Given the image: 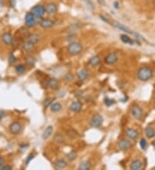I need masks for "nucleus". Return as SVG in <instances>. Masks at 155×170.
Wrapping results in <instances>:
<instances>
[{
    "instance_id": "11",
    "label": "nucleus",
    "mask_w": 155,
    "mask_h": 170,
    "mask_svg": "<svg viewBox=\"0 0 155 170\" xmlns=\"http://www.w3.org/2000/svg\"><path fill=\"white\" fill-rule=\"evenodd\" d=\"M55 22L49 18H41L40 21V26L44 28V29H47V28H51L54 26Z\"/></svg>"
},
{
    "instance_id": "47",
    "label": "nucleus",
    "mask_w": 155,
    "mask_h": 170,
    "mask_svg": "<svg viewBox=\"0 0 155 170\" xmlns=\"http://www.w3.org/2000/svg\"><path fill=\"white\" fill-rule=\"evenodd\" d=\"M3 0H0V6H2V5H3Z\"/></svg>"
},
{
    "instance_id": "17",
    "label": "nucleus",
    "mask_w": 155,
    "mask_h": 170,
    "mask_svg": "<svg viewBox=\"0 0 155 170\" xmlns=\"http://www.w3.org/2000/svg\"><path fill=\"white\" fill-rule=\"evenodd\" d=\"M47 87L50 90H57L59 88V81L56 78H49L47 81Z\"/></svg>"
},
{
    "instance_id": "24",
    "label": "nucleus",
    "mask_w": 155,
    "mask_h": 170,
    "mask_svg": "<svg viewBox=\"0 0 155 170\" xmlns=\"http://www.w3.org/2000/svg\"><path fill=\"white\" fill-rule=\"evenodd\" d=\"M62 109V105L59 102H53L50 106V110L52 113H58Z\"/></svg>"
},
{
    "instance_id": "8",
    "label": "nucleus",
    "mask_w": 155,
    "mask_h": 170,
    "mask_svg": "<svg viewBox=\"0 0 155 170\" xmlns=\"http://www.w3.org/2000/svg\"><path fill=\"white\" fill-rule=\"evenodd\" d=\"M103 123V118L102 115L100 114H95L93 115V117L91 118V125L93 128H99L102 126Z\"/></svg>"
},
{
    "instance_id": "36",
    "label": "nucleus",
    "mask_w": 155,
    "mask_h": 170,
    "mask_svg": "<svg viewBox=\"0 0 155 170\" xmlns=\"http://www.w3.org/2000/svg\"><path fill=\"white\" fill-rule=\"evenodd\" d=\"M35 157V154H33V153H30L29 155H28V158H27V160L25 161V163H26V165H28L29 163V162L33 159Z\"/></svg>"
},
{
    "instance_id": "43",
    "label": "nucleus",
    "mask_w": 155,
    "mask_h": 170,
    "mask_svg": "<svg viewBox=\"0 0 155 170\" xmlns=\"http://www.w3.org/2000/svg\"><path fill=\"white\" fill-rule=\"evenodd\" d=\"M97 3L100 4V5H103V6H105L106 5V2L105 0H97Z\"/></svg>"
},
{
    "instance_id": "1",
    "label": "nucleus",
    "mask_w": 155,
    "mask_h": 170,
    "mask_svg": "<svg viewBox=\"0 0 155 170\" xmlns=\"http://www.w3.org/2000/svg\"><path fill=\"white\" fill-rule=\"evenodd\" d=\"M154 76L153 70L148 66H141L137 71V77L141 82H147Z\"/></svg>"
},
{
    "instance_id": "48",
    "label": "nucleus",
    "mask_w": 155,
    "mask_h": 170,
    "mask_svg": "<svg viewBox=\"0 0 155 170\" xmlns=\"http://www.w3.org/2000/svg\"><path fill=\"white\" fill-rule=\"evenodd\" d=\"M153 147H154V149L155 150V143H154V144H153Z\"/></svg>"
},
{
    "instance_id": "32",
    "label": "nucleus",
    "mask_w": 155,
    "mask_h": 170,
    "mask_svg": "<svg viewBox=\"0 0 155 170\" xmlns=\"http://www.w3.org/2000/svg\"><path fill=\"white\" fill-rule=\"evenodd\" d=\"M67 134H68V136L70 137H72V138H75V137H78V134L76 131H74V130H70V131H68L67 132Z\"/></svg>"
},
{
    "instance_id": "3",
    "label": "nucleus",
    "mask_w": 155,
    "mask_h": 170,
    "mask_svg": "<svg viewBox=\"0 0 155 170\" xmlns=\"http://www.w3.org/2000/svg\"><path fill=\"white\" fill-rule=\"evenodd\" d=\"M37 17L32 13V12H28L25 16L24 18V22H25V26L28 28H33L36 25L37 23Z\"/></svg>"
},
{
    "instance_id": "2",
    "label": "nucleus",
    "mask_w": 155,
    "mask_h": 170,
    "mask_svg": "<svg viewBox=\"0 0 155 170\" xmlns=\"http://www.w3.org/2000/svg\"><path fill=\"white\" fill-rule=\"evenodd\" d=\"M83 51V46L81 43L78 41L70 42L67 46V53L72 56H77L80 54Z\"/></svg>"
},
{
    "instance_id": "29",
    "label": "nucleus",
    "mask_w": 155,
    "mask_h": 170,
    "mask_svg": "<svg viewBox=\"0 0 155 170\" xmlns=\"http://www.w3.org/2000/svg\"><path fill=\"white\" fill-rule=\"evenodd\" d=\"M25 70H26V67H25L24 65H17V66L15 67V71H16V72H17V74H22V73H23V72L25 71Z\"/></svg>"
},
{
    "instance_id": "27",
    "label": "nucleus",
    "mask_w": 155,
    "mask_h": 170,
    "mask_svg": "<svg viewBox=\"0 0 155 170\" xmlns=\"http://www.w3.org/2000/svg\"><path fill=\"white\" fill-rule=\"evenodd\" d=\"M91 168V165L89 161H84L80 162V164L78 165V169L80 170H88Z\"/></svg>"
},
{
    "instance_id": "46",
    "label": "nucleus",
    "mask_w": 155,
    "mask_h": 170,
    "mask_svg": "<svg viewBox=\"0 0 155 170\" xmlns=\"http://www.w3.org/2000/svg\"><path fill=\"white\" fill-rule=\"evenodd\" d=\"M114 7H115V8H118V7H119V5H118V3H117V2H115V3H114Z\"/></svg>"
},
{
    "instance_id": "19",
    "label": "nucleus",
    "mask_w": 155,
    "mask_h": 170,
    "mask_svg": "<svg viewBox=\"0 0 155 170\" xmlns=\"http://www.w3.org/2000/svg\"><path fill=\"white\" fill-rule=\"evenodd\" d=\"M34 48H35V44H33L32 42H30L29 40H26L24 43H23V45H22V49H23V51L24 52H26V53H31L33 50H34Z\"/></svg>"
},
{
    "instance_id": "28",
    "label": "nucleus",
    "mask_w": 155,
    "mask_h": 170,
    "mask_svg": "<svg viewBox=\"0 0 155 170\" xmlns=\"http://www.w3.org/2000/svg\"><path fill=\"white\" fill-rule=\"evenodd\" d=\"M66 158H67V161L73 162V161H74L77 158V153L73 151H70L69 153L66 154Z\"/></svg>"
},
{
    "instance_id": "21",
    "label": "nucleus",
    "mask_w": 155,
    "mask_h": 170,
    "mask_svg": "<svg viewBox=\"0 0 155 170\" xmlns=\"http://www.w3.org/2000/svg\"><path fill=\"white\" fill-rule=\"evenodd\" d=\"M53 132H54V127L52 126H48L42 133V138L44 140H47L52 135H53Z\"/></svg>"
},
{
    "instance_id": "13",
    "label": "nucleus",
    "mask_w": 155,
    "mask_h": 170,
    "mask_svg": "<svg viewBox=\"0 0 155 170\" xmlns=\"http://www.w3.org/2000/svg\"><path fill=\"white\" fill-rule=\"evenodd\" d=\"M46 13L48 15H54L58 11V7L54 3H48L46 6Z\"/></svg>"
},
{
    "instance_id": "12",
    "label": "nucleus",
    "mask_w": 155,
    "mask_h": 170,
    "mask_svg": "<svg viewBox=\"0 0 155 170\" xmlns=\"http://www.w3.org/2000/svg\"><path fill=\"white\" fill-rule=\"evenodd\" d=\"M1 40L6 46H11L13 44V37L10 33H3L1 36Z\"/></svg>"
},
{
    "instance_id": "42",
    "label": "nucleus",
    "mask_w": 155,
    "mask_h": 170,
    "mask_svg": "<svg viewBox=\"0 0 155 170\" xmlns=\"http://www.w3.org/2000/svg\"><path fill=\"white\" fill-rule=\"evenodd\" d=\"M110 101V99H107V98L105 99V101H105V103H106V105H107V106H110V105H112V104L114 103V101Z\"/></svg>"
},
{
    "instance_id": "44",
    "label": "nucleus",
    "mask_w": 155,
    "mask_h": 170,
    "mask_svg": "<svg viewBox=\"0 0 155 170\" xmlns=\"http://www.w3.org/2000/svg\"><path fill=\"white\" fill-rule=\"evenodd\" d=\"M3 165H4V159H3L2 156H0V169H1Z\"/></svg>"
},
{
    "instance_id": "45",
    "label": "nucleus",
    "mask_w": 155,
    "mask_h": 170,
    "mask_svg": "<svg viewBox=\"0 0 155 170\" xmlns=\"http://www.w3.org/2000/svg\"><path fill=\"white\" fill-rule=\"evenodd\" d=\"M4 116H5V113H3V111L0 110V119H3V118H4Z\"/></svg>"
},
{
    "instance_id": "35",
    "label": "nucleus",
    "mask_w": 155,
    "mask_h": 170,
    "mask_svg": "<svg viewBox=\"0 0 155 170\" xmlns=\"http://www.w3.org/2000/svg\"><path fill=\"white\" fill-rule=\"evenodd\" d=\"M75 38H76V35H74V34H72V35H67L66 39V40H68V41H70V42H73V41H74Z\"/></svg>"
},
{
    "instance_id": "14",
    "label": "nucleus",
    "mask_w": 155,
    "mask_h": 170,
    "mask_svg": "<svg viewBox=\"0 0 155 170\" xmlns=\"http://www.w3.org/2000/svg\"><path fill=\"white\" fill-rule=\"evenodd\" d=\"M89 75H90L89 71H88L86 68H83V69H81V70L78 72L77 77L80 82H84V81H85V80L89 77Z\"/></svg>"
},
{
    "instance_id": "5",
    "label": "nucleus",
    "mask_w": 155,
    "mask_h": 170,
    "mask_svg": "<svg viewBox=\"0 0 155 170\" xmlns=\"http://www.w3.org/2000/svg\"><path fill=\"white\" fill-rule=\"evenodd\" d=\"M31 12L37 18H42L44 17V15L46 14V7L43 6L42 4H36L32 8Z\"/></svg>"
},
{
    "instance_id": "6",
    "label": "nucleus",
    "mask_w": 155,
    "mask_h": 170,
    "mask_svg": "<svg viewBox=\"0 0 155 170\" xmlns=\"http://www.w3.org/2000/svg\"><path fill=\"white\" fill-rule=\"evenodd\" d=\"M130 113H131V116L136 119V120H140L141 118H142V115H143V111L141 109V108L138 105H134L131 109H130Z\"/></svg>"
},
{
    "instance_id": "18",
    "label": "nucleus",
    "mask_w": 155,
    "mask_h": 170,
    "mask_svg": "<svg viewBox=\"0 0 155 170\" xmlns=\"http://www.w3.org/2000/svg\"><path fill=\"white\" fill-rule=\"evenodd\" d=\"M131 170H140L142 169V162L140 159H135L132 161L129 166Z\"/></svg>"
},
{
    "instance_id": "4",
    "label": "nucleus",
    "mask_w": 155,
    "mask_h": 170,
    "mask_svg": "<svg viewBox=\"0 0 155 170\" xmlns=\"http://www.w3.org/2000/svg\"><path fill=\"white\" fill-rule=\"evenodd\" d=\"M114 26L116 27L118 29H120V30H121L122 32H126V33H128V34H130V35H135L137 39H139V40H144V38H142L139 34H137V33H135L134 31H132L131 29H129L128 27H126L125 25H123V24H121V23H120V22H115L114 23Z\"/></svg>"
},
{
    "instance_id": "10",
    "label": "nucleus",
    "mask_w": 155,
    "mask_h": 170,
    "mask_svg": "<svg viewBox=\"0 0 155 170\" xmlns=\"http://www.w3.org/2000/svg\"><path fill=\"white\" fill-rule=\"evenodd\" d=\"M9 129H10V132L11 134L17 135V134H19L20 132H22V124L20 122H18V121H14V122H12L10 125Z\"/></svg>"
},
{
    "instance_id": "23",
    "label": "nucleus",
    "mask_w": 155,
    "mask_h": 170,
    "mask_svg": "<svg viewBox=\"0 0 155 170\" xmlns=\"http://www.w3.org/2000/svg\"><path fill=\"white\" fill-rule=\"evenodd\" d=\"M145 135L147 136V137L152 139L155 137V128L152 126H147L145 128Z\"/></svg>"
},
{
    "instance_id": "31",
    "label": "nucleus",
    "mask_w": 155,
    "mask_h": 170,
    "mask_svg": "<svg viewBox=\"0 0 155 170\" xmlns=\"http://www.w3.org/2000/svg\"><path fill=\"white\" fill-rule=\"evenodd\" d=\"M140 148L142 150H144V151L147 150V140L145 138H141L140 140Z\"/></svg>"
},
{
    "instance_id": "22",
    "label": "nucleus",
    "mask_w": 155,
    "mask_h": 170,
    "mask_svg": "<svg viewBox=\"0 0 155 170\" xmlns=\"http://www.w3.org/2000/svg\"><path fill=\"white\" fill-rule=\"evenodd\" d=\"M67 166V162L64 160V159H58L54 162V167L56 169H63Z\"/></svg>"
},
{
    "instance_id": "15",
    "label": "nucleus",
    "mask_w": 155,
    "mask_h": 170,
    "mask_svg": "<svg viewBox=\"0 0 155 170\" xmlns=\"http://www.w3.org/2000/svg\"><path fill=\"white\" fill-rule=\"evenodd\" d=\"M82 107H83V104L80 102V101H73L71 103V105L69 106V110L73 112V113H78L79 111H81L82 109Z\"/></svg>"
},
{
    "instance_id": "40",
    "label": "nucleus",
    "mask_w": 155,
    "mask_h": 170,
    "mask_svg": "<svg viewBox=\"0 0 155 170\" xmlns=\"http://www.w3.org/2000/svg\"><path fill=\"white\" fill-rule=\"evenodd\" d=\"M15 61H16L15 57H14V55H13L12 53H10V64H14Z\"/></svg>"
},
{
    "instance_id": "37",
    "label": "nucleus",
    "mask_w": 155,
    "mask_h": 170,
    "mask_svg": "<svg viewBox=\"0 0 155 170\" xmlns=\"http://www.w3.org/2000/svg\"><path fill=\"white\" fill-rule=\"evenodd\" d=\"M65 80H66V82H71L73 80V75L71 73H67L65 76Z\"/></svg>"
},
{
    "instance_id": "38",
    "label": "nucleus",
    "mask_w": 155,
    "mask_h": 170,
    "mask_svg": "<svg viewBox=\"0 0 155 170\" xmlns=\"http://www.w3.org/2000/svg\"><path fill=\"white\" fill-rule=\"evenodd\" d=\"M86 3H87V6H89V7H90V9H91V10H94V5H93V3H92V1H91V0H88V1H86Z\"/></svg>"
},
{
    "instance_id": "26",
    "label": "nucleus",
    "mask_w": 155,
    "mask_h": 170,
    "mask_svg": "<svg viewBox=\"0 0 155 170\" xmlns=\"http://www.w3.org/2000/svg\"><path fill=\"white\" fill-rule=\"evenodd\" d=\"M28 40H29L30 42H32L33 44H37L39 41L40 40V36L38 34H30L28 36Z\"/></svg>"
},
{
    "instance_id": "7",
    "label": "nucleus",
    "mask_w": 155,
    "mask_h": 170,
    "mask_svg": "<svg viewBox=\"0 0 155 170\" xmlns=\"http://www.w3.org/2000/svg\"><path fill=\"white\" fill-rule=\"evenodd\" d=\"M118 61V55L116 52H111L108 53L104 58V63L108 65H113Z\"/></svg>"
},
{
    "instance_id": "39",
    "label": "nucleus",
    "mask_w": 155,
    "mask_h": 170,
    "mask_svg": "<svg viewBox=\"0 0 155 170\" xmlns=\"http://www.w3.org/2000/svg\"><path fill=\"white\" fill-rule=\"evenodd\" d=\"M99 17L101 18V20H103V21H104L105 22H107V23H110V24H112V22L109 20V19L107 18V17H105L104 16H103V15H100L99 16Z\"/></svg>"
},
{
    "instance_id": "41",
    "label": "nucleus",
    "mask_w": 155,
    "mask_h": 170,
    "mask_svg": "<svg viewBox=\"0 0 155 170\" xmlns=\"http://www.w3.org/2000/svg\"><path fill=\"white\" fill-rule=\"evenodd\" d=\"M12 169V167L11 166H10V165H3L1 169H0V170H10Z\"/></svg>"
},
{
    "instance_id": "34",
    "label": "nucleus",
    "mask_w": 155,
    "mask_h": 170,
    "mask_svg": "<svg viewBox=\"0 0 155 170\" xmlns=\"http://www.w3.org/2000/svg\"><path fill=\"white\" fill-rule=\"evenodd\" d=\"M53 98H48V99H47L45 101H44V107L45 108H47V107H49V106H51V104L53 103Z\"/></svg>"
},
{
    "instance_id": "9",
    "label": "nucleus",
    "mask_w": 155,
    "mask_h": 170,
    "mask_svg": "<svg viewBox=\"0 0 155 170\" xmlns=\"http://www.w3.org/2000/svg\"><path fill=\"white\" fill-rule=\"evenodd\" d=\"M118 148L122 151H128L129 149H131L132 147V142L129 139H126V138H122L118 142L117 144Z\"/></svg>"
},
{
    "instance_id": "16",
    "label": "nucleus",
    "mask_w": 155,
    "mask_h": 170,
    "mask_svg": "<svg viewBox=\"0 0 155 170\" xmlns=\"http://www.w3.org/2000/svg\"><path fill=\"white\" fill-rule=\"evenodd\" d=\"M125 134L129 139L132 140H136L139 137V132L133 128H128L125 132Z\"/></svg>"
},
{
    "instance_id": "25",
    "label": "nucleus",
    "mask_w": 155,
    "mask_h": 170,
    "mask_svg": "<svg viewBox=\"0 0 155 170\" xmlns=\"http://www.w3.org/2000/svg\"><path fill=\"white\" fill-rule=\"evenodd\" d=\"M120 38H121V40L123 42V43H126V44H129L131 46H133L135 44V40L129 37L128 35H120Z\"/></svg>"
},
{
    "instance_id": "30",
    "label": "nucleus",
    "mask_w": 155,
    "mask_h": 170,
    "mask_svg": "<svg viewBox=\"0 0 155 170\" xmlns=\"http://www.w3.org/2000/svg\"><path fill=\"white\" fill-rule=\"evenodd\" d=\"M54 140L57 144H63L65 142V137L62 134H56L54 137Z\"/></svg>"
},
{
    "instance_id": "20",
    "label": "nucleus",
    "mask_w": 155,
    "mask_h": 170,
    "mask_svg": "<svg viewBox=\"0 0 155 170\" xmlns=\"http://www.w3.org/2000/svg\"><path fill=\"white\" fill-rule=\"evenodd\" d=\"M100 63H101V58L98 55H94L91 58H90V59L88 61V64L92 67H97V65H99Z\"/></svg>"
},
{
    "instance_id": "33",
    "label": "nucleus",
    "mask_w": 155,
    "mask_h": 170,
    "mask_svg": "<svg viewBox=\"0 0 155 170\" xmlns=\"http://www.w3.org/2000/svg\"><path fill=\"white\" fill-rule=\"evenodd\" d=\"M26 62L30 65H34V64L36 63V58L34 57H29L26 58Z\"/></svg>"
}]
</instances>
